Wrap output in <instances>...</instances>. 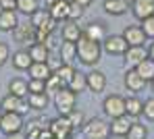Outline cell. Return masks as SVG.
Segmentation results:
<instances>
[{"label": "cell", "instance_id": "6da1fadb", "mask_svg": "<svg viewBox=\"0 0 154 139\" xmlns=\"http://www.w3.org/2000/svg\"><path fill=\"white\" fill-rule=\"evenodd\" d=\"M100 56H102V44L100 42H94L85 35H81L77 40V58L81 64L85 67H94L100 62Z\"/></svg>", "mask_w": 154, "mask_h": 139}, {"label": "cell", "instance_id": "7a4b0ae2", "mask_svg": "<svg viewBox=\"0 0 154 139\" xmlns=\"http://www.w3.org/2000/svg\"><path fill=\"white\" fill-rule=\"evenodd\" d=\"M75 102H77V93L71 91L69 87H63L54 93V106H56L58 114H63V116H67L69 112L75 110Z\"/></svg>", "mask_w": 154, "mask_h": 139}, {"label": "cell", "instance_id": "3957f363", "mask_svg": "<svg viewBox=\"0 0 154 139\" xmlns=\"http://www.w3.org/2000/svg\"><path fill=\"white\" fill-rule=\"evenodd\" d=\"M81 131H83V135L88 139H108V135H110V125H106L100 118H92V120H88L81 127Z\"/></svg>", "mask_w": 154, "mask_h": 139}, {"label": "cell", "instance_id": "277c9868", "mask_svg": "<svg viewBox=\"0 0 154 139\" xmlns=\"http://www.w3.org/2000/svg\"><path fill=\"white\" fill-rule=\"evenodd\" d=\"M23 114H19V112H2V116H0V131L4 133V135H11V133H19L21 129H23Z\"/></svg>", "mask_w": 154, "mask_h": 139}, {"label": "cell", "instance_id": "5b68a950", "mask_svg": "<svg viewBox=\"0 0 154 139\" xmlns=\"http://www.w3.org/2000/svg\"><path fill=\"white\" fill-rule=\"evenodd\" d=\"M29 23L35 29L44 31V33H52V31L56 29V21L50 17L48 8H38L33 15H29Z\"/></svg>", "mask_w": 154, "mask_h": 139}, {"label": "cell", "instance_id": "8992f818", "mask_svg": "<svg viewBox=\"0 0 154 139\" xmlns=\"http://www.w3.org/2000/svg\"><path fill=\"white\" fill-rule=\"evenodd\" d=\"M102 108H104V114H106L108 118H117V116L127 114L125 98H121V96H117V93H112V96H108V98L104 100Z\"/></svg>", "mask_w": 154, "mask_h": 139}, {"label": "cell", "instance_id": "52a82bcc", "mask_svg": "<svg viewBox=\"0 0 154 139\" xmlns=\"http://www.w3.org/2000/svg\"><path fill=\"white\" fill-rule=\"evenodd\" d=\"M127 48H129V44L123 35H106V40L102 42V50L115 56H123L127 52Z\"/></svg>", "mask_w": 154, "mask_h": 139}, {"label": "cell", "instance_id": "ba28073f", "mask_svg": "<svg viewBox=\"0 0 154 139\" xmlns=\"http://www.w3.org/2000/svg\"><path fill=\"white\" fill-rule=\"evenodd\" d=\"M48 129H50L52 137L54 139H69L71 137V131H73V127H71V123H69V118L67 116H58V118H54L48 123Z\"/></svg>", "mask_w": 154, "mask_h": 139}, {"label": "cell", "instance_id": "9c48e42d", "mask_svg": "<svg viewBox=\"0 0 154 139\" xmlns=\"http://www.w3.org/2000/svg\"><path fill=\"white\" fill-rule=\"evenodd\" d=\"M131 13L137 21H144L154 15V0H133L131 2Z\"/></svg>", "mask_w": 154, "mask_h": 139}, {"label": "cell", "instance_id": "30bf717a", "mask_svg": "<svg viewBox=\"0 0 154 139\" xmlns=\"http://www.w3.org/2000/svg\"><path fill=\"white\" fill-rule=\"evenodd\" d=\"M69 2H71V0H50L48 13H50V17L56 23L69 19Z\"/></svg>", "mask_w": 154, "mask_h": 139}, {"label": "cell", "instance_id": "8fae6325", "mask_svg": "<svg viewBox=\"0 0 154 139\" xmlns=\"http://www.w3.org/2000/svg\"><path fill=\"white\" fill-rule=\"evenodd\" d=\"M13 35H15V42L17 44H33L35 42V27L31 23H25V25H17L13 29Z\"/></svg>", "mask_w": 154, "mask_h": 139}, {"label": "cell", "instance_id": "7c38bea8", "mask_svg": "<svg viewBox=\"0 0 154 139\" xmlns=\"http://www.w3.org/2000/svg\"><path fill=\"white\" fill-rule=\"evenodd\" d=\"M121 35L127 40L129 46H144V42L148 40L146 33H144V29H142V25H127Z\"/></svg>", "mask_w": 154, "mask_h": 139}, {"label": "cell", "instance_id": "4fadbf2b", "mask_svg": "<svg viewBox=\"0 0 154 139\" xmlns=\"http://www.w3.org/2000/svg\"><path fill=\"white\" fill-rule=\"evenodd\" d=\"M85 83H88V89L92 93H102L106 89V75L102 71H92L85 75Z\"/></svg>", "mask_w": 154, "mask_h": 139}, {"label": "cell", "instance_id": "5bb4252c", "mask_svg": "<svg viewBox=\"0 0 154 139\" xmlns=\"http://www.w3.org/2000/svg\"><path fill=\"white\" fill-rule=\"evenodd\" d=\"M0 106H2V110L6 112H19V114H23L27 110V102L23 98H19V96H13V93H8V96H4L2 98V102H0Z\"/></svg>", "mask_w": 154, "mask_h": 139}, {"label": "cell", "instance_id": "9a60e30c", "mask_svg": "<svg viewBox=\"0 0 154 139\" xmlns=\"http://www.w3.org/2000/svg\"><path fill=\"white\" fill-rule=\"evenodd\" d=\"M125 64H127L129 69H135L146 56H148V50L144 48V46H129L127 52H125Z\"/></svg>", "mask_w": 154, "mask_h": 139}, {"label": "cell", "instance_id": "2e32d148", "mask_svg": "<svg viewBox=\"0 0 154 139\" xmlns=\"http://www.w3.org/2000/svg\"><path fill=\"white\" fill-rule=\"evenodd\" d=\"M146 79L135 71V69H127V73H125V87H127L129 91H133V93H137V91H142L144 87H146Z\"/></svg>", "mask_w": 154, "mask_h": 139}, {"label": "cell", "instance_id": "e0dca14e", "mask_svg": "<svg viewBox=\"0 0 154 139\" xmlns=\"http://www.w3.org/2000/svg\"><path fill=\"white\" fill-rule=\"evenodd\" d=\"M27 52H29V56H31L33 62H48V60H50V50H48L42 42H33V44H29Z\"/></svg>", "mask_w": 154, "mask_h": 139}, {"label": "cell", "instance_id": "ac0fdd59", "mask_svg": "<svg viewBox=\"0 0 154 139\" xmlns=\"http://www.w3.org/2000/svg\"><path fill=\"white\" fill-rule=\"evenodd\" d=\"M131 123L133 120H129V114L112 118V123H110V135H127L129 129H131Z\"/></svg>", "mask_w": 154, "mask_h": 139}, {"label": "cell", "instance_id": "d6986e66", "mask_svg": "<svg viewBox=\"0 0 154 139\" xmlns=\"http://www.w3.org/2000/svg\"><path fill=\"white\" fill-rule=\"evenodd\" d=\"M127 0H104L102 8L106 15H112V17H119V15H125L127 13Z\"/></svg>", "mask_w": 154, "mask_h": 139}, {"label": "cell", "instance_id": "ffe728a7", "mask_svg": "<svg viewBox=\"0 0 154 139\" xmlns=\"http://www.w3.org/2000/svg\"><path fill=\"white\" fill-rule=\"evenodd\" d=\"M60 35H63V40L65 42H75L83 35V29L77 25V21H69V23H65V27L60 29Z\"/></svg>", "mask_w": 154, "mask_h": 139}, {"label": "cell", "instance_id": "44dd1931", "mask_svg": "<svg viewBox=\"0 0 154 139\" xmlns=\"http://www.w3.org/2000/svg\"><path fill=\"white\" fill-rule=\"evenodd\" d=\"M19 25L17 10H0V31H13Z\"/></svg>", "mask_w": 154, "mask_h": 139}, {"label": "cell", "instance_id": "7402d4cb", "mask_svg": "<svg viewBox=\"0 0 154 139\" xmlns=\"http://www.w3.org/2000/svg\"><path fill=\"white\" fill-rule=\"evenodd\" d=\"M27 71H29L31 79H42V81H46L52 75V69H50L48 62H31V67Z\"/></svg>", "mask_w": 154, "mask_h": 139}, {"label": "cell", "instance_id": "603a6c76", "mask_svg": "<svg viewBox=\"0 0 154 139\" xmlns=\"http://www.w3.org/2000/svg\"><path fill=\"white\" fill-rule=\"evenodd\" d=\"M58 52H60V60L67 62V64H73V60L77 58V44L75 42H65L58 46Z\"/></svg>", "mask_w": 154, "mask_h": 139}, {"label": "cell", "instance_id": "cb8c5ba5", "mask_svg": "<svg viewBox=\"0 0 154 139\" xmlns=\"http://www.w3.org/2000/svg\"><path fill=\"white\" fill-rule=\"evenodd\" d=\"M83 35L102 44L104 40H106V29H104L102 23H88V27L83 29Z\"/></svg>", "mask_w": 154, "mask_h": 139}, {"label": "cell", "instance_id": "d4e9b609", "mask_svg": "<svg viewBox=\"0 0 154 139\" xmlns=\"http://www.w3.org/2000/svg\"><path fill=\"white\" fill-rule=\"evenodd\" d=\"M27 106L31 110H46L48 108V93H27Z\"/></svg>", "mask_w": 154, "mask_h": 139}, {"label": "cell", "instance_id": "484cf974", "mask_svg": "<svg viewBox=\"0 0 154 139\" xmlns=\"http://www.w3.org/2000/svg\"><path fill=\"white\" fill-rule=\"evenodd\" d=\"M11 60H13V67H15L17 71H27V69L31 67V62H33L27 50H19V52H15Z\"/></svg>", "mask_w": 154, "mask_h": 139}, {"label": "cell", "instance_id": "4316f807", "mask_svg": "<svg viewBox=\"0 0 154 139\" xmlns=\"http://www.w3.org/2000/svg\"><path fill=\"white\" fill-rule=\"evenodd\" d=\"M135 71H137L146 81H152V79H154V60L150 58V56H146V58L135 67Z\"/></svg>", "mask_w": 154, "mask_h": 139}, {"label": "cell", "instance_id": "83f0119b", "mask_svg": "<svg viewBox=\"0 0 154 139\" xmlns=\"http://www.w3.org/2000/svg\"><path fill=\"white\" fill-rule=\"evenodd\" d=\"M8 93H13V96H19V98H27V93H29V89H27V81L23 79H11V83H8Z\"/></svg>", "mask_w": 154, "mask_h": 139}, {"label": "cell", "instance_id": "f1b7e54d", "mask_svg": "<svg viewBox=\"0 0 154 139\" xmlns=\"http://www.w3.org/2000/svg\"><path fill=\"white\" fill-rule=\"evenodd\" d=\"M67 87H69L71 91H75V93H81V91H85V89H88V83H85V75H83V73H79V71H75V75L71 77V81L67 83Z\"/></svg>", "mask_w": 154, "mask_h": 139}, {"label": "cell", "instance_id": "f546056e", "mask_svg": "<svg viewBox=\"0 0 154 139\" xmlns=\"http://www.w3.org/2000/svg\"><path fill=\"white\" fill-rule=\"evenodd\" d=\"M125 108H127L129 116L137 118V116L144 112V102H142L140 98H127V100H125Z\"/></svg>", "mask_w": 154, "mask_h": 139}, {"label": "cell", "instance_id": "4dcf8cb0", "mask_svg": "<svg viewBox=\"0 0 154 139\" xmlns=\"http://www.w3.org/2000/svg\"><path fill=\"white\" fill-rule=\"evenodd\" d=\"M63 87H67V83H65L54 71H52V75L46 79V93H56V91L63 89Z\"/></svg>", "mask_w": 154, "mask_h": 139}, {"label": "cell", "instance_id": "1f68e13d", "mask_svg": "<svg viewBox=\"0 0 154 139\" xmlns=\"http://www.w3.org/2000/svg\"><path fill=\"white\" fill-rule=\"evenodd\" d=\"M65 83H69L71 81V77L75 75V69H73V64H67V62H60L58 67H56V71H54Z\"/></svg>", "mask_w": 154, "mask_h": 139}, {"label": "cell", "instance_id": "d6a6232c", "mask_svg": "<svg viewBox=\"0 0 154 139\" xmlns=\"http://www.w3.org/2000/svg\"><path fill=\"white\" fill-rule=\"evenodd\" d=\"M40 8L38 0H17V10H21L23 15H33Z\"/></svg>", "mask_w": 154, "mask_h": 139}, {"label": "cell", "instance_id": "836d02e7", "mask_svg": "<svg viewBox=\"0 0 154 139\" xmlns=\"http://www.w3.org/2000/svg\"><path fill=\"white\" fill-rule=\"evenodd\" d=\"M146 135H148L146 125H142V123H131V129H129V133H127V139H146Z\"/></svg>", "mask_w": 154, "mask_h": 139}, {"label": "cell", "instance_id": "e575fe53", "mask_svg": "<svg viewBox=\"0 0 154 139\" xmlns=\"http://www.w3.org/2000/svg\"><path fill=\"white\" fill-rule=\"evenodd\" d=\"M67 118H69V123H71V127L73 129H79V127H83L85 125V116H83V112L79 110H73L67 114Z\"/></svg>", "mask_w": 154, "mask_h": 139}, {"label": "cell", "instance_id": "d590c367", "mask_svg": "<svg viewBox=\"0 0 154 139\" xmlns=\"http://www.w3.org/2000/svg\"><path fill=\"white\" fill-rule=\"evenodd\" d=\"M83 10H85V8H83L81 4H77V2L71 0V2H69V19H67V21H77V19H81V17H83Z\"/></svg>", "mask_w": 154, "mask_h": 139}, {"label": "cell", "instance_id": "8d00e7d4", "mask_svg": "<svg viewBox=\"0 0 154 139\" xmlns=\"http://www.w3.org/2000/svg\"><path fill=\"white\" fill-rule=\"evenodd\" d=\"M27 89H29V93H42V91H46V81H42V79H29L27 81Z\"/></svg>", "mask_w": 154, "mask_h": 139}, {"label": "cell", "instance_id": "74e56055", "mask_svg": "<svg viewBox=\"0 0 154 139\" xmlns=\"http://www.w3.org/2000/svg\"><path fill=\"white\" fill-rule=\"evenodd\" d=\"M142 29H144L146 37H152V40H154V15L142 21Z\"/></svg>", "mask_w": 154, "mask_h": 139}, {"label": "cell", "instance_id": "f35d334b", "mask_svg": "<svg viewBox=\"0 0 154 139\" xmlns=\"http://www.w3.org/2000/svg\"><path fill=\"white\" fill-rule=\"evenodd\" d=\"M148 120H154V96L150 98V100H146L144 102V112H142Z\"/></svg>", "mask_w": 154, "mask_h": 139}, {"label": "cell", "instance_id": "ab89813d", "mask_svg": "<svg viewBox=\"0 0 154 139\" xmlns=\"http://www.w3.org/2000/svg\"><path fill=\"white\" fill-rule=\"evenodd\" d=\"M48 50H54V48H58V42H56V35H54V31L52 33H48L46 37H44V42H42Z\"/></svg>", "mask_w": 154, "mask_h": 139}, {"label": "cell", "instance_id": "60d3db41", "mask_svg": "<svg viewBox=\"0 0 154 139\" xmlns=\"http://www.w3.org/2000/svg\"><path fill=\"white\" fill-rule=\"evenodd\" d=\"M8 56H11V50H8V46L4 44V42H0V67L8 60Z\"/></svg>", "mask_w": 154, "mask_h": 139}, {"label": "cell", "instance_id": "b9f144b4", "mask_svg": "<svg viewBox=\"0 0 154 139\" xmlns=\"http://www.w3.org/2000/svg\"><path fill=\"white\" fill-rule=\"evenodd\" d=\"M2 10H17V0H0Z\"/></svg>", "mask_w": 154, "mask_h": 139}, {"label": "cell", "instance_id": "7bdbcfd3", "mask_svg": "<svg viewBox=\"0 0 154 139\" xmlns=\"http://www.w3.org/2000/svg\"><path fill=\"white\" fill-rule=\"evenodd\" d=\"M6 139H27L25 135H21V131L19 133H11V135H6Z\"/></svg>", "mask_w": 154, "mask_h": 139}, {"label": "cell", "instance_id": "ee69618b", "mask_svg": "<svg viewBox=\"0 0 154 139\" xmlns=\"http://www.w3.org/2000/svg\"><path fill=\"white\" fill-rule=\"evenodd\" d=\"M73 2H77V4H81L83 8H88V6L92 4V0H73Z\"/></svg>", "mask_w": 154, "mask_h": 139}, {"label": "cell", "instance_id": "f6af8a7d", "mask_svg": "<svg viewBox=\"0 0 154 139\" xmlns=\"http://www.w3.org/2000/svg\"><path fill=\"white\" fill-rule=\"evenodd\" d=\"M148 56H150V58L154 60V42L150 44V48H148Z\"/></svg>", "mask_w": 154, "mask_h": 139}, {"label": "cell", "instance_id": "bcb514c9", "mask_svg": "<svg viewBox=\"0 0 154 139\" xmlns=\"http://www.w3.org/2000/svg\"><path fill=\"white\" fill-rule=\"evenodd\" d=\"M110 139H127V135H110Z\"/></svg>", "mask_w": 154, "mask_h": 139}, {"label": "cell", "instance_id": "7dc6e473", "mask_svg": "<svg viewBox=\"0 0 154 139\" xmlns=\"http://www.w3.org/2000/svg\"><path fill=\"white\" fill-rule=\"evenodd\" d=\"M150 87H152V93H154V79L150 81Z\"/></svg>", "mask_w": 154, "mask_h": 139}, {"label": "cell", "instance_id": "c3c4849f", "mask_svg": "<svg viewBox=\"0 0 154 139\" xmlns=\"http://www.w3.org/2000/svg\"><path fill=\"white\" fill-rule=\"evenodd\" d=\"M127 2H129V4H131V2H133V0H127Z\"/></svg>", "mask_w": 154, "mask_h": 139}]
</instances>
